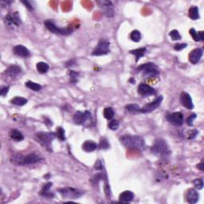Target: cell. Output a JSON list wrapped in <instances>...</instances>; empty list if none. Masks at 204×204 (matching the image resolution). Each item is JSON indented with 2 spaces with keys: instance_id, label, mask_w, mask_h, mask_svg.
<instances>
[{
  "instance_id": "1",
  "label": "cell",
  "mask_w": 204,
  "mask_h": 204,
  "mask_svg": "<svg viewBox=\"0 0 204 204\" xmlns=\"http://www.w3.org/2000/svg\"><path fill=\"white\" fill-rule=\"evenodd\" d=\"M121 142L127 148L133 150H143L145 148V143L144 139L140 135H126L121 138Z\"/></svg>"
},
{
  "instance_id": "2",
  "label": "cell",
  "mask_w": 204,
  "mask_h": 204,
  "mask_svg": "<svg viewBox=\"0 0 204 204\" xmlns=\"http://www.w3.org/2000/svg\"><path fill=\"white\" fill-rule=\"evenodd\" d=\"M42 159V157H40L39 155L35 153L29 154L26 156L21 155V154H18V155H14L11 158V162L16 165H28L36 164Z\"/></svg>"
},
{
  "instance_id": "3",
  "label": "cell",
  "mask_w": 204,
  "mask_h": 204,
  "mask_svg": "<svg viewBox=\"0 0 204 204\" xmlns=\"http://www.w3.org/2000/svg\"><path fill=\"white\" fill-rule=\"evenodd\" d=\"M151 151L154 155L160 157H166L171 153L167 143L162 139H158L155 140V144L151 148Z\"/></svg>"
},
{
  "instance_id": "4",
  "label": "cell",
  "mask_w": 204,
  "mask_h": 204,
  "mask_svg": "<svg viewBox=\"0 0 204 204\" xmlns=\"http://www.w3.org/2000/svg\"><path fill=\"white\" fill-rule=\"evenodd\" d=\"M56 136V134L54 132H38L35 135V138H36L37 141L39 143L40 145H42L46 150L51 151V145H52V141Z\"/></svg>"
},
{
  "instance_id": "5",
  "label": "cell",
  "mask_w": 204,
  "mask_h": 204,
  "mask_svg": "<svg viewBox=\"0 0 204 204\" xmlns=\"http://www.w3.org/2000/svg\"><path fill=\"white\" fill-rule=\"evenodd\" d=\"M137 70L142 71L143 76L145 78H153V77L158 76L159 74L158 70V66L155 63L152 62H148L144 65H141L138 67Z\"/></svg>"
},
{
  "instance_id": "6",
  "label": "cell",
  "mask_w": 204,
  "mask_h": 204,
  "mask_svg": "<svg viewBox=\"0 0 204 204\" xmlns=\"http://www.w3.org/2000/svg\"><path fill=\"white\" fill-rule=\"evenodd\" d=\"M59 193L65 199H78L81 195H83L84 192L82 191H79L78 189L72 187H65L58 189Z\"/></svg>"
},
{
  "instance_id": "7",
  "label": "cell",
  "mask_w": 204,
  "mask_h": 204,
  "mask_svg": "<svg viewBox=\"0 0 204 204\" xmlns=\"http://www.w3.org/2000/svg\"><path fill=\"white\" fill-rule=\"evenodd\" d=\"M45 27L49 30L50 32L54 33V34H57V35H69L72 33L73 30L69 29V28H60V27L57 26L52 21L50 20H46L44 22Z\"/></svg>"
},
{
  "instance_id": "8",
  "label": "cell",
  "mask_w": 204,
  "mask_h": 204,
  "mask_svg": "<svg viewBox=\"0 0 204 204\" xmlns=\"http://www.w3.org/2000/svg\"><path fill=\"white\" fill-rule=\"evenodd\" d=\"M110 51L109 49V42L107 40H101L97 44V47L93 50L92 55L93 56H102L108 54Z\"/></svg>"
},
{
  "instance_id": "9",
  "label": "cell",
  "mask_w": 204,
  "mask_h": 204,
  "mask_svg": "<svg viewBox=\"0 0 204 204\" xmlns=\"http://www.w3.org/2000/svg\"><path fill=\"white\" fill-rule=\"evenodd\" d=\"M97 4L100 7V8L103 11L104 14H105L107 17L111 18V17L113 16L114 7L112 2H110V1H106V0H101V1H98Z\"/></svg>"
},
{
  "instance_id": "10",
  "label": "cell",
  "mask_w": 204,
  "mask_h": 204,
  "mask_svg": "<svg viewBox=\"0 0 204 204\" xmlns=\"http://www.w3.org/2000/svg\"><path fill=\"white\" fill-rule=\"evenodd\" d=\"M166 118L170 124H172L173 125H176V126H181L183 124V121H184L183 116L179 112L167 114Z\"/></svg>"
},
{
  "instance_id": "11",
  "label": "cell",
  "mask_w": 204,
  "mask_h": 204,
  "mask_svg": "<svg viewBox=\"0 0 204 204\" xmlns=\"http://www.w3.org/2000/svg\"><path fill=\"white\" fill-rule=\"evenodd\" d=\"M162 101L163 97H158L155 101H152V102L149 104H147V105H145L142 108H140V112H142V113H148V112H152V111L155 110L156 108L160 106L161 103H162Z\"/></svg>"
},
{
  "instance_id": "12",
  "label": "cell",
  "mask_w": 204,
  "mask_h": 204,
  "mask_svg": "<svg viewBox=\"0 0 204 204\" xmlns=\"http://www.w3.org/2000/svg\"><path fill=\"white\" fill-rule=\"evenodd\" d=\"M202 54H203V51H202V49H199V48L195 49L194 50H192L189 54L190 62L194 64V65L197 64L200 61Z\"/></svg>"
},
{
  "instance_id": "13",
  "label": "cell",
  "mask_w": 204,
  "mask_h": 204,
  "mask_svg": "<svg viewBox=\"0 0 204 204\" xmlns=\"http://www.w3.org/2000/svg\"><path fill=\"white\" fill-rule=\"evenodd\" d=\"M138 93L143 97L150 96L155 93V89L147 84H140L138 86Z\"/></svg>"
},
{
  "instance_id": "14",
  "label": "cell",
  "mask_w": 204,
  "mask_h": 204,
  "mask_svg": "<svg viewBox=\"0 0 204 204\" xmlns=\"http://www.w3.org/2000/svg\"><path fill=\"white\" fill-rule=\"evenodd\" d=\"M180 101L182 105L187 109H192L194 108L192 99L187 93L183 92L180 95Z\"/></svg>"
},
{
  "instance_id": "15",
  "label": "cell",
  "mask_w": 204,
  "mask_h": 204,
  "mask_svg": "<svg viewBox=\"0 0 204 204\" xmlns=\"http://www.w3.org/2000/svg\"><path fill=\"white\" fill-rule=\"evenodd\" d=\"M13 51H14V54L15 55L18 57H22V58H27L30 55L29 50L22 45H18L14 47Z\"/></svg>"
},
{
  "instance_id": "16",
  "label": "cell",
  "mask_w": 204,
  "mask_h": 204,
  "mask_svg": "<svg viewBox=\"0 0 204 204\" xmlns=\"http://www.w3.org/2000/svg\"><path fill=\"white\" fill-rule=\"evenodd\" d=\"M199 193L196 192V190L195 189H190L188 190L186 195V199L189 203H196L199 201Z\"/></svg>"
},
{
  "instance_id": "17",
  "label": "cell",
  "mask_w": 204,
  "mask_h": 204,
  "mask_svg": "<svg viewBox=\"0 0 204 204\" xmlns=\"http://www.w3.org/2000/svg\"><path fill=\"white\" fill-rule=\"evenodd\" d=\"M6 22H7V23L10 25H15L17 26L21 24V20L17 13H15L13 15H8L6 17Z\"/></svg>"
},
{
  "instance_id": "18",
  "label": "cell",
  "mask_w": 204,
  "mask_h": 204,
  "mask_svg": "<svg viewBox=\"0 0 204 204\" xmlns=\"http://www.w3.org/2000/svg\"><path fill=\"white\" fill-rule=\"evenodd\" d=\"M21 72H22V69L16 65H11V66H10L9 68L6 70V74H7L8 76L11 77V78L18 76Z\"/></svg>"
},
{
  "instance_id": "19",
  "label": "cell",
  "mask_w": 204,
  "mask_h": 204,
  "mask_svg": "<svg viewBox=\"0 0 204 204\" xmlns=\"http://www.w3.org/2000/svg\"><path fill=\"white\" fill-rule=\"evenodd\" d=\"M134 194L130 191H125L120 195V201L121 202H129L133 199Z\"/></svg>"
},
{
  "instance_id": "20",
  "label": "cell",
  "mask_w": 204,
  "mask_h": 204,
  "mask_svg": "<svg viewBox=\"0 0 204 204\" xmlns=\"http://www.w3.org/2000/svg\"><path fill=\"white\" fill-rule=\"evenodd\" d=\"M82 148L85 152H91L96 150L97 148V145L95 142H93V141L88 140L84 143L83 145H82Z\"/></svg>"
},
{
  "instance_id": "21",
  "label": "cell",
  "mask_w": 204,
  "mask_h": 204,
  "mask_svg": "<svg viewBox=\"0 0 204 204\" xmlns=\"http://www.w3.org/2000/svg\"><path fill=\"white\" fill-rule=\"evenodd\" d=\"M51 187H52V183H48L45 185H44L42 191L40 192V195L43 197H46V198H52V197H54V194L50 192V189Z\"/></svg>"
},
{
  "instance_id": "22",
  "label": "cell",
  "mask_w": 204,
  "mask_h": 204,
  "mask_svg": "<svg viewBox=\"0 0 204 204\" xmlns=\"http://www.w3.org/2000/svg\"><path fill=\"white\" fill-rule=\"evenodd\" d=\"M10 136H11V138L13 140L17 141V142L23 140L24 139L23 135H22L19 131L15 130V129H13V130L11 131V132H10Z\"/></svg>"
},
{
  "instance_id": "23",
  "label": "cell",
  "mask_w": 204,
  "mask_h": 204,
  "mask_svg": "<svg viewBox=\"0 0 204 204\" xmlns=\"http://www.w3.org/2000/svg\"><path fill=\"white\" fill-rule=\"evenodd\" d=\"M73 119H74V123L77 124V125H82L84 122V120H85V112L78 111V112H77L76 113L74 114Z\"/></svg>"
},
{
  "instance_id": "24",
  "label": "cell",
  "mask_w": 204,
  "mask_h": 204,
  "mask_svg": "<svg viewBox=\"0 0 204 204\" xmlns=\"http://www.w3.org/2000/svg\"><path fill=\"white\" fill-rule=\"evenodd\" d=\"M190 35H192L193 39L195 42H199V41H202L203 40V32L202 31H199V32H196L195 29L190 30Z\"/></svg>"
},
{
  "instance_id": "25",
  "label": "cell",
  "mask_w": 204,
  "mask_h": 204,
  "mask_svg": "<svg viewBox=\"0 0 204 204\" xmlns=\"http://www.w3.org/2000/svg\"><path fill=\"white\" fill-rule=\"evenodd\" d=\"M146 49L145 48H140V49L134 50H131L130 54H133L134 56L135 57V62H138L140 58H142L145 54Z\"/></svg>"
},
{
  "instance_id": "26",
  "label": "cell",
  "mask_w": 204,
  "mask_h": 204,
  "mask_svg": "<svg viewBox=\"0 0 204 204\" xmlns=\"http://www.w3.org/2000/svg\"><path fill=\"white\" fill-rule=\"evenodd\" d=\"M37 70L40 73V74H45L49 70V65L45 62H38L36 65Z\"/></svg>"
},
{
  "instance_id": "27",
  "label": "cell",
  "mask_w": 204,
  "mask_h": 204,
  "mask_svg": "<svg viewBox=\"0 0 204 204\" xmlns=\"http://www.w3.org/2000/svg\"><path fill=\"white\" fill-rule=\"evenodd\" d=\"M11 103L13 105H18V106H22V105H26L27 100L21 97H16L13 98L11 101Z\"/></svg>"
},
{
  "instance_id": "28",
  "label": "cell",
  "mask_w": 204,
  "mask_h": 204,
  "mask_svg": "<svg viewBox=\"0 0 204 204\" xmlns=\"http://www.w3.org/2000/svg\"><path fill=\"white\" fill-rule=\"evenodd\" d=\"M25 85L28 89H31L33 91H40L42 89V85L38 83H35V82H33V81H27L25 83Z\"/></svg>"
},
{
  "instance_id": "29",
  "label": "cell",
  "mask_w": 204,
  "mask_h": 204,
  "mask_svg": "<svg viewBox=\"0 0 204 204\" xmlns=\"http://www.w3.org/2000/svg\"><path fill=\"white\" fill-rule=\"evenodd\" d=\"M189 17L192 20H196L199 18V8L197 7H192L189 9Z\"/></svg>"
},
{
  "instance_id": "30",
  "label": "cell",
  "mask_w": 204,
  "mask_h": 204,
  "mask_svg": "<svg viewBox=\"0 0 204 204\" xmlns=\"http://www.w3.org/2000/svg\"><path fill=\"white\" fill-rule=\"evenodd\" d=\"M114 116L113 109L111 107H107L104 109V116L107 120H111Z\"/></svg>"
},
{
  "instance_id": "31",
  "label": "cell",
  "mask_w": 204,
  "mask_h": 204,
  "mask_svg": "<svg viewBox=\"0 0 204 204\" xmlns=\"http://www.w3.org/2000/svg\"><path fill=\"white\" fill-rule=\"evenodd\" d=\"M130 38H131V39L133 41V42H140V41L141 40L140 32L139 31H136V30H135V31H133L132 33H131Z\"/></svg>"
},
{
  "instance_id": "32",
  "label": "cell",
  "mask_w": 204,
  "mask_h": 204,
  "mask_svg": "<svg viewBox=\"0 0 204 204\" xmlns=\"http://www.w3.org/2000/svg\"><path fill=\"white\" fill-rule=\"evenodd\" d=\"M56 135L57 137L59 140H61L62 141L65 140V130L62 127H58L56 130Z\"/></svg>"
},
{
  "instance_id": "33",
  "label": "cell",
  "mask_w": 204,
  "mask_h": 204,
  "mask_svg": "<svg viewBox=\"0 0 204 204\" xmlns=\"http://www.w3.org/2000/svg\"><path fill=\"white\" fill-rule=\"evenodd\" d=\"M126 109L128 111L131 112H140V108L139 107V105H136V104H131V105H128L126 107Z\"/></svg>"
},
{
  "instance_id": "34",
  "label": "cell",
  "mask_w": 204,
  "mask_h": 204,
  "mask_svg": "<svg viewBox=\"0 0 204 204\" xmlns=\"http://www.w3.org/2000/svg\"><path fill=\"white\" fill-rule=\"evenodd\" d=\"M193 183H194V186H195V187L198 190H201V189H202V187H203V185H204L203 180H202V179H194Z\"/></svg>"
},
{
  "instance_id": "35",
  "label": "cell",
  "mask_w": 204,
  "mask_h": 204,
  "mask_svg": "<svg viewBox=\"0 0 204 204\" xmlns=\"http://www.w3.org/2000/svg\"><path fill=\"white\" fill-rule=\"evenodd\" d=\"M169 35H170V37L172 38V39L174 40V41L181 39V35H179V31H176V30H173V31H171L169 34Z\"/></svg>"
},
{
  "instance_id": "36",
  "label": "cell",
  "mask_w": 204,
  "mask_h": 204,
  "mask_svg": "<svg viewBox=\"0 0 204 204\" xmlns=\"http://www.w3.org/2000/svg\"><path fill=\"white\" fill-rule=\"evenodd\" d=\"M92 116H91V113L88 111H85V120H84V122L82 125H86V124H88V125L92 122Z\"/></svg>"
},
{
  "instance_id": "37",
  "label": "cell",
  "mask_w": 204,
  "mask_h": 204,
  "mask_svg": "<svg viewBox=\"0 0 204 204\" xmlns=\"http://www.w3.org/2000/svg\"><path fill=\"white\" fill-rule=\"evenodd\" d=\"M78 77H79V74L74 71H70L69 72V78H70V81L73 83H76L78 81Z\"/></svg>"
},
{
  "instance_id": "38",
  "label": "cell",
  "mask_w": 204,
  "mask_h": 204,
  "mask_svg": "<svg viewBox=\"0 0 204 204\" xmlns=\"http://www.w3.org/2000/svg\"><path fill=\"white\" fill-rule=\"evenodd\" d=\"M99 148L101 149H107V148H109V144H108V140L105 138H101L99 144Z\"/></svg>"
},
{
  "instance_id": "39",
  "label": "cell",
  "mask_w": 204,
  "mask_h": 204,
  "mask_svg": "<svg viewBox=\"0 0 204 204\" xmlns=\"http://www.w3.org/2000/svg\"><path fill=\"white\" fill-rule=\"evenodd\" d=\"M108 127L110 128L111 130H116L118 128H119V122L117 121H116V120H113L109 123L108 125Z\"/></svg>"
},
{
  "instance_id": "40",
  "label": "cell",
  "mask_w": 204,
  "mask_h": 204,
  "mask_svg": "<svg viewBox=\"0 0 204 204\" xmlns=\"http://www.w3.org/2000/svg\"><path fill=\"white\" fill-rule=\"evenodd\" d=\"M195 118H196V115H195V113L192 114V115L190 116L187 119V124L190 127L193 126V121Z\"/></svg>"
},
{
  "instance_id": "41",
  "label": "cell",
  "mask_w": 204,
  "mask_h": 204,
  "mask_svg": "<svg viewBox=\"0 0 204 204\" xmlns=\"http://www.w3.org/2000/svg\"><path fill=\"white\" fill-rule=\"evenodd\" d=\"M186 47H187L186 43H182V44H175V45L174 48H175V50L180 51V50H182L184 49V48H186Z\"/></svg>"
},
{
  "instance_id": "42",
  "label": "cell",
  "mask_w": 204,
  "mask_h": 204,
  "mask_svg": "<svg viewBox=\"0 0 204 204\" xmlns=\"http://www.w3.org/2000/svg\"><path fill=\"white\" fill-rule=\"evenodd\" d=\"M9 89H10V87L9 86L3 87V88H2V89H1V91H0V95H1V96H2V97L6 96V95L7 94L8 91H9Z\"/></svg>"
},
{
  "instance_id": "43",
  "label": "cell",
  "mask_w": 204,
  "mask_h": 204,
  "mask_svg": "<svg viewBox=\"0 0 204 204\" xmlns=\"http://www.w3.org/2000/svg\"><path fill=\"white\" fill-rule=\"evenodd\" d=\"M94 168L96 170H102L103 169V164H102V162L101 160H97V163L95 164V166H94Z\"/></svg>"
},
{
  "instance_id": "44",
  "label": "cell",
  "mask_w": 204,
  "mask_h": 204,
  "mask_svg": "<svg viewBox=\"0 0 204 204\" xmlns=\"http://www.w3.org/2000/svg\"><path fill=\"white\" fill-rule=\"evenodd\" d=\"M22 2L24 4V5L26 6V7L27 8H28V9L30 10V11H33L32 5H31V4L30 3V2H28V1H22Z\"/></svg>"
},
{
  "instance_id": "45",
  "label": "cell",
  "mask_w": 204,
  "mask_h": 204,
  "mask_svg": "<svg viewBox=\"0 0 204 204\" xmlns=\"http://www.w3.org/2000/svg\"><path fill=\"white\" fill-rule=\"evenodd\" d=\"M197 134H198V131L197 130L192 131V133H191V135H190L189 136V139H193V138H195L197 135Z\"/></svg>"
},
{
  "instance_id": "46",
  "label": "cell",
  "mask_w": 204,
  "mask_h": 204,
  "mask_svg": "<svg viewBox=\"0 0 204 204\" xmlns=\"http://www.w3.org/2000/svg\"><path fill=\"white\" fill-rule=\"evenodd\" d=\"M197 168H199V170H201L202 172H203V171H204V164H203V162L200 163V164H199L197 165Z\"/></svg>"
},
{
  "instance_id": "47",
  "label": "cell",
  "mask_w": 204,
  "mask_h": 204,
  "mask_svg": "<svg viewBox=\"0 0 204 204\" xmlns=\"http://www.w3.org/2000/svg\"><path fill=\"white\" fill-rule=\"evenodd\" d=\"M130 81H131V82H132V84H133L134 82H135V80H133V79H132H132H130Z\"/></svg>"
}]
</instances>
